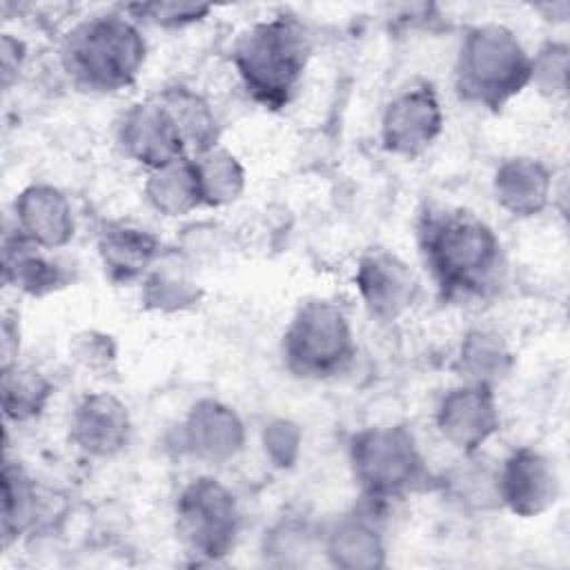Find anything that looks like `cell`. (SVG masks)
<instances>
[{
  "instance_id": "obj_6",
  "label": "cell",
  "mask_w": 570,
  "mask_h": 570,
  "mask_svg": "<svg viewBox=\"0 0 570 570\" xmlns=\"http://www.w3.org/2000/svg\"><path fill=\"white\" fill-rule=\"evenodd\" d=\"M287 372L305 381H325L345 372L356 354L345 312L332 301H307L292 316L283 343Z\"/></svg>"
},
{
  "instance_id": "obj_30",
  "label": "cell",
  "mask_w": 570,
  "mask_h": 570,
  "mask_svg": "<svg viewBox=\"0 0 570 570\" xmlns=\"http://www.w3.org/2000/svg\"><path fill=\"white\" fill-rule=\"evenodd\" d=\"M24 45L13 38L11 33H2V42H0V67H2V82L4 87H9L11 78L20 71L22 62H24Z\"/></svg>"
},
{
  "instance_id": "obj_16",
  "label": "cell",
  "mask_w": 570,
  "mask_h": 570,
  "mask_svg": "<svg viewBox=\"0 0 570 570\" xmlns=\"http://www.w3.org/2000/svg\"><path fill=\"white\" fill-rule=\"evenodd\" d=\"M492 191L499 207L510 216L530 218L548 207L552 196V174L537 158L512 156L497 167Z\"/></svg>"
},
{
  "instance_id": "obj_18",
  "label": "cell",
  "mask_w": 570,
  "mask_h": 570,
  "mask_svg": "<svg viewBox=\"0 0 570 570\" xmlns=\"http://www.w3.org/2000/svg\"><path fill=\"white\" fill-rule=\"evenodd\" d=\"M374 508L341 517L323 537L330 563L345 570H374L385 566V543L372 519Z\"/></svg>"
},
{
  "instance_id": "obj_11",
  "label": "cell",
  "mask_w": 570,
  "mask_h": 570,
  "mask_svg": "<svg viewBox=\"0 0 570 570\" xmlns=\"http://www.w3.org/2000/svg\"><path fill=\"white\" fill-rule=\"evenodd\" d=\"M559 488L554 461L528 445L512 450L497 468L499 503L523 519L548 512L559 499Z\"/></svg>"
},
{
  "instance_id": "obj_4",
  "label": "cell",
  "mask_w": 570,
  "mask_h": 570,
  "mask_svg": "<svg viewBox=\"0 0 570 570\" xmlns=\"http://www.w3.org/2000/svg\"><path fill=\"white\" fill-rule=\"evenodd\" d=\"M530 78L532 56L512 29L488 22L463 36L454 65L461 100L499 111L530 85Z\"/></svg>"
},
{
  "instance_id": "obj_20",
  "label": "cell",
  "mask_w": 570,
  "mask_h": 570,
  "mask_svg": "<svg viewBox=\"0 0 570 570\" xmlns=\"http://www.w3.org/2000/svg\"><path fill=\"white\" fill-rule=\"evenodd\" d=\"M45 494L22 465L4 459L2 465V539L4 546L33 530L45 517Z\"/></svg>"
},
{
  "instance_id": "obj_15",
  "label": "cell",
  "mask_w": 570,
  "mask_h": 570,
  "mask_svg": "<svg viewBox=\"0 0 570 570\" xmlns=\"http://www.w3.org/2000/svg\"><path fill=\"white\" fill-rule=\"evenodd\" d=\"M16 232L42 249L65 247L73 236L69 198L53 185L33 183L13 200Z\"/></svg>"
},
{
  "instance_id": "obj_9",
  "label": "cell",
  "mask_w": 570,
  "mask_h": 570,
  "mask_svg": "<svg viewBox=\"0 0 570 570\" xmlns=\"http://www.w3.org/2000/svg\"><path fill=\"white\" fill-rule=\"evenodd\" d=\"M443 107L436 91L421 82L401 89L383 109L381 145L401 158H416L428 151L443 131Z\"/></svg>"
},
{
  "instance_id": "obj_27",
  "label": "cell",
  "mask_w": 570,
  "mask_h": 570,
  "mask_svg": "<svg viewBox=\"0 0 570 570\" xmlns=\"http://www.w3.org/2000/svg\"><path fill=\"white\" fill-rule=\"evenodd\" d=\"M212 11L209 4L196 2H138L127 4L125 13H134L138 20H147L163 29H180L194 22H200Z\"/></svg>"
},
{
  "instance_id": "obj_21",
  "label": "cell",
  "mask_w": 570,
  "mask_h": 570,
  "mask_svg": "<svg viewBox=\"0 0 570 570\" xmlns=\"http://www.w3.org/2000/svg\"><path fill=\"white\" fill-rule=\"evenodd\" d=\"M53 394L51 381L31 365L18 361L0 370V399L7 421L27 423L38 419Z\"/></svg>"
},
{
  "instance_id": "obj_25",
  "label": "cell",
  "mask_w": 570,
  "mask_h": 570,
  "mask_svg": "<svg viewBox=\"0 0 570 570\" xmlns=\"http://www.w3.org/2000/svg\"><path fill=\"white\" fill-rule=\"evenodd\" d=\"M568 62L570 49L566 42L550 40L532 56L530 85L548 98H561L568 89Z\"/></svg>"
},
{
  "instance_id": "obj_17",
  "label": "cell",
  "mask_w": 570,
  "mask_h": 570,
  "mask_svg": "<svg viewBox=\"0 0 570 570\" xmlns=\"http://www.w3.org/2000/svg\"><path fill=\"white\" fill-rule=\"evenodd\" d=\"M98 256L114 283H131L160 258V240L142 227L109 220L98 232Z\"/></svg>"
},
{
  "instance_id": "obj_1",
  "label": "cell",
  "mask_w": 570,
  "mask_h": 570,
  "mask_svg": "<svg viewBox=\"0 0 570 570\" xmlns=\"http://www.w3.org/2000/svg\"><path fill=\"white\" fill-rule=\"evenodd\" d=\"M416 236L423 263L445 301L485 298L499 285L503 247L476 214L461 207L425 209Z\"/></svg>"
},
{
  "instance_id": "obj_19",
  "label": "cell",
  "mask_w": 570,
  "mask_h": 570,
  "mask_svg": "<svg viewBox=\"0 0 570 570\" xmlns=\"http://www.w3.org/2000/svg\"><path fill=\"white\" fill-rule=\"evenodd\" d=\"M2 276L7 285L29 294L47 296L67 285V272L42 254V247L29 243L20 232L13 238L4 236Z\"/></svg>"
},
{
  "instance_id": "obj_24",
  "label": "cell",
  "mask_w": 570,
  "mask_h": 570,
  "mask_svg": "<svg viewBox=\"0 0 570 570\" xmlns=\"http://www.w3.org/2000/svg\"><path fill=\"white\" fill-rule=\"evenodd\" d=\"M203 205L220 207L234 203L245 189V169L234 154L223 147H212L203 154L191 156Z\"/></svg>"
},
{
  "instance_id": "obj_26",
  "label": "cell",
  "mask_w": 570,
  "mask_h": 570,
  "mask_svg": "<svg viewBox=\"0 0 570 570\" xmlns=\"http://www.w3.org/2000/svg\"><path fill=\"white\" fill-rule=\"evenodd\" d=\"M196 301H198L196 285L176 272L156 269L145 281L142 303L151 309L176 312L194 305Z\"/></svg>"
},
{
  "instance_id": "obj_28",
  "label": "cell",
  "mask_w": 570,
  "mask_h": 570,
  "mask_svg": "<svg viewBox=\"0 0 570 570\" xmlns=\"http://www.w3.org/2000/svg\"><path fill=\"white\" fill-rule=\"evenodd\" d=\"M303 432L289 419H274L263 428V448L276 468H292L301 454Z\"/></svg>"
},
{
  "instance_id": "obj_13",
  "label": "cell",
  "mask_w": 570,
  "mask_h": 570,
  "mask_svg": "<svg viewBox=\"0 0 570 570\" xmlns=\"http://www.w3.org/2000/svg\"><path fill=\"white\" fill-rule=\"evenodd\" d=\"M71 443L91 459L120 454L131 439L127 405L109 392H91L78 401L69 419Z\"/></svg>"
},
{
  "instance_id": "obj_2",
  "label": "cell",
  "mask_w": 570,
  "mask_h": 570,
  "mask_svg": "<svg viewBox=\"0 0 570 570\" xmlns=\"http://www.w3.org/2000/svg\"><path fill=\"white\" fill-rule=\"evenodd\" d=\"M312 58V33L292 13L249 24L232 47V65L245 91L265 109L285 107Z\"/></svg>"
},
{
  "instance_id": "obj_3",
  "label": "cell",
  "mask_w": 570,
  "mask_h": 570,
  "mask_svg": "<svg viewBox=\"0 0 570 570\" xmlns=\"http://www.w3.org/2000/svg\"><path fill=\"white\" fill-rule=\"evenodd\" d=\"M147 60V42L125 13H96L76 22L60 45V65L85 91L116 94L131 87Z\"/></svg>"
},
{
  "instance_id": "obj_23",
  "label": "cell",
  "mask_w": 570,
  "mask_h": 570,
  "mask_svg": "<svg viewBox=\"0 0 570 570\" xmlns=\"http://www.w3.org/2000/svg\"><path fill=\"white\" fill-rule=\"evenodd\" d=\"M512 367V354L505 341L490 330H472L463 336L456 354V370L463 383L494 387Z\"/></svg>"
},
{
  "instance_id": "obj_8",
  "label": "cell",
  "mask_w": 570,
  "mask_h": 570,
  "mask_svg": "<svg viewBox=\"0 0 570 570\" xmlns=\"http://www.w3.org/2000/svg\"><path fill=\"white\" fill-rule=\"evenodd\" d=\"M118 145L125 156L149 171L189 158L191 149L187 134L163 91L131 105L122 114L118 122Z\"/></svg>"
},
{
  "instance_id": "obj_7",
  "label": "cell",
  "mask_w": 570,
  "mask_h": 570,
  "mask_svg": "<svg viewBox=\"0 0 570 570\" xmlns=\"http://www.w3.org/2000/svg\"><path fill=\"white\" fill-rule=\"evenodd\" d=\"M176 532L203 561L227 557L240 532V510L232 490L214 476L191 479L176 499Z\"/></svg>"
},
{
  "instance_id": "obj_22",
  "label": "cell",
  "mask_w": 570,
  "mask_h": 570,
  "mask_svg": "<svg viewBox=\"0 0 570 570\" xmlns=\"http://www.w3.org/2000/svg\"><path fill=\"white\" fill-rule=\"evenodd\" d=\"M149 205L165 216H183L203 205L200 185L191 156L149 171L145 183Z\"/></svg>"
},
{
  "instance_id": "obj_10",
  "label": "cell",
  "mask_w": 570,
  "mask_h": 570,
  "mask_svg": "<svg viewBox=\"0 0 570 570\" xmlns=\"http://www.w3.org/2000/svg\"><path fill=\"white\" fill-rule=\"evenodd\" d=\"M439 434L465 456H474L501 428L494 387L461 383L448 390L436 405Z\"/></svg>"
},
{
  "instance_id": "obj_14",
  "label": "cell",
  "mask_w": 570,
  "mask_h": 570,
  "mask_svg": "<svg viewBox=\"0 0 570 570\" xmlns=\"http://www.w3.org/2000/svg\"><path fill=\"white\" fill-rule=\"evenodd\" d=\"M183 448L198 461L223 465L245 445V423L234 407L216 399H200L180 428Z\"/></svg>"
},
{
  "instance_id": "obj_5",
  "label": "cell",
  "mask_w": 570,
  "mask_h": 570,
  "mask_svg": "<svg viewBox=\"0 0 570 570\" xmlns=\"http://www.w3.org/2000/svg\"><path fill=\"white\" fill-rule=\"evenodd\" d=\"M347 461L365 503L403 499L428 481V468L414 434L405 425H372L354 432Z\"/></svg>"
},
{
  "instance_id": "obj_12",
  "label": "cell",
  "mask_w": 570,
  "mask_h": 570,
  "mask_svg": "<svg viewBox=\"0 0 570 570\" xmlns=\"http://www.w3.org/2000/svg\"><path fill=\"white\" fill-rule=\"evenodd\" d=\"M354 283L361 303L379 321H396L419 294L410 265L387 249H367L358 258Z\"/></svg>"
},
{
  "instance_id": "obj_29",
  "label": "cell",
  "mask_w": 570,
  "mask_h": 570,
  "mask_svg": "<svg viewBox=\"0 0 570 570\" xmlns=\"http://www.w3.org/2000/svg\"><path fill=\"white\" fill-rule=\"evenodd\" d=\"M78 345H76V354L82 363H87L89 367H98V365H107L109 361H114V345L109 341V336L102 334H94L87 332L82 336H78Z\"/></svg>"
}]
</instances>
